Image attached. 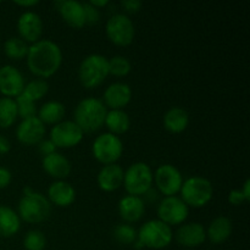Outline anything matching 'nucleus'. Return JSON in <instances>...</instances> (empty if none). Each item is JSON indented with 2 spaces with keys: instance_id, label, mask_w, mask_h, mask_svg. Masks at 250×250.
Listing matches in <instances>:
<instances>
[{
  "instance_id": "39",
  "label": "nucleus",
  "mask_w": 250,
  "mask_h": 250,
  "mask_svg": "<svg viewBox=\"0 0 250 250\" xmlns=\"http://www.w3.org/2000/svg\"><path fill=\"white\" fill-rule=\"evenodd\" d=\"M12 181V175L9 168L0 166V189H5L10 186Z\"/></svg>"
},
{
  "instance_id": "32",
  "label": "nucleus",
  "mask_w": 250,
  "mask_h": 250,
  "mask_svg": "<svg viewBox=\"0 0 250 250\" xmlns=\"http://www.w3.org/2000/svg\"><path fill=\"white\" fill-rule=\"evenodd\" d=\"M132 70V63L126 56L115 55L109 59V75L115 77H126Z\"/></svg>"
},
{
  "instance_id": "3",
  "label": "nucleus",
  "mask_w": 250,
  "mask_h": 250,
  "mask_svg": "<svg viewBox=\"0 0 250 250\" xmlns=\"http://www.w3.org/2000/svg\"><path fill=\"white\" fill-rule=\"evenodd\" d=\"M16 212L20 219L27 224H41L50 216L51 204L44 194L36 192L31 187H24Z\"/></svg>"
},
{
  "instance_id": "43",
  "label": "nucleus",
  "mask_w": 250,
  "mask_h": 250,
  "mask_svg": "<svg viewBox=\"0 0 250 250\" xmlns=\"http://www.w3.org/2000/svg\"><path fill=\"white\" fill-rule=\"evenodd\" d=\"M88 2L92 4L94 7H97L98 10H100L102 7H105L106 5H109V0H92V1H88Z\"/></svg>"
},
{
  "instance_id": "28",
  "label": "nucleus",
  "mask_w": 250,
  "mask_h": 250,
  "mask_svg": "<svg viewBox=\"0 0 250 250\" xmlns=\"http://www.w3.org/2000/svg\"><path fill=\"white\" fill-rule=\"evenodd\" d=\"M17 106L15 99L11 98H0V128L6 129L16 122Z\"/></svg>"
},
{
  "instance_id": "42",
  "label": "nucleus",
  "mask_w": 250,
  "mask_h": 250,
  "mask_svg": "<svg viewBox=\"0 0 250 250\" xmlns=\"http://www.w3.org/2000/svg\"><path fill=\"white\" fill-rule=\"evenodd\" d=\"M15 4L19 5V6L26 7V9H29L32 6H36V5L39 4V1L37 0H26V1H15Z\"/></svg>"
},
{
  "instance_id": "38",
  "label": "nucleus",
  "mask_w": 250,
  "mask_h": 250,
  "mask_svg": "<svg viewBox=\"0 0 250 250\" xmlns=\"http://www.w3.org/2000/svg\"><path fill=\"white\" fill-rule=\"evenodd\" d=\"M227 200H229V203L231 205H233V207H239V205H242L243 203H246V198H244V195L242 194L241 189H233L231 190V192L229 193V197H227Z\"/></svg>"
},
{
  "instance_id": "7",
  "label": "nucleus",
  "mask_w": 250,
  "mask_h": 250,
  "mask_svg": "<svg viewBox=\"0 0 250 250\" xmlns=\"http://www.w3.org/2000/svg\"><path fill=\"white\" fill-rule=\"evenodd\" d=\"M154 172L150 166L143 161L134 163L125 171L124 187L127 194L141 197L153 188Z\"/></svg>"
},
{
  "instance_id": "15",
  "label": "nucleus",
  "mask_w": 250,
  "mask_h": 250,
  "mask_svg": "<svg viewBox=\"0 0 250 250\" xmlns=\"http://www.w3.org/2000/svg\"><path fill=\"white\" fill-rule=\"evenodd\" d=\"M16 138L23 146H37L45 137L46 127L38 116L21 120L16 127Z\"/></svg>"
},
{
  "instance_id": "40",
  "label": "nucleus",
  "mask_w": 250,
  "mask_h": 250,
  "mask_svg": "<svg viewBox=\"0 0 250 250\" xmlns=\"http://www.w3.org/2000/svg\"><path fill=\"white\" fill-rule=\"evenodd\" d=\"M11 150V143L5 136L0 134V155H5Z\"/></svg>"
},
{
  "instance_id": "4",
  "label": "nucleus",
  "mask_w": 250,
  "mask_h": 250,
  "mask_svg": "<svg viewBox=\"0 0 250 250\" xmlns=\"http://www.w3.org/2000/svg\"><path fill=\"white\" fill-rule=\"evenodd\" d=\"M109 76V59L102 54H89L78 67V80L87 89L99 87Z\"/></svg>"
},
{
  "instance_id": "24",
  "label": "nucleus",
  "mask_w": 250,
  "mask_h": 250,
  "mask_svg": "<svg viewBox=\"0 0 250 250\" xmlns=\"http://www.w3.org/2000/svg\"><path fill=\"white\" fill-rule=\"evenodd\" d=\"M207 231V239L212 244L225 243L233 232V224L227 216H217L210 222Z\"/></svg>"
},
{
  "instance_id": "8",
  "label": "nucleus",
  "mask_w": 250,
  "mask_h": 250,
  "mask_svg": "<svg viewBox=\"0 0 250 250\" xmlns=\"http://www.w3.org/2000/svg\"><path fill=\"white\" fill-rule=\"evenodd\" d=\"M92 154L95 160L103 166L116 164L124 154V142L120 137L105 132L94 139L92 144Z\"/></svg>"
},
{
  "instance_id": "16",
  "label": "nucleus",
  "mask_w": 250,
  "mask_h": 250,
  "mask_svg": "<svg viewBox=\"0 0 250 250\" xmlns=\"http://www.w3.org/2000/svg\"><path fill=\"white\" fill-rule=\"evenodd\" d=\"M173 238L185 248H197L207 241V231L199 222H185L173 233Z\"/></svg>"
},
{
  "instance_id": "11",
  "label": "nucleus",
  "mask_w": 250,
  "mask_h": 250,
  "mask_svg": "<svg viewBox=\"0 0 250 250\" xmlns=\"http://www.w3.org/2000/svg\"><path fill=\"white\" fill-rule=\"evenodd\" d=\"M183 181L185 180L181 171L171 164H163L154 172V183L156 189L165 197H173L178 194Z\"/></svg>"
},
{
  "instance_id": "20",
  "label": "nucleus",
  "mask_w": 250,
  "mask_h": 250,
  "mask_svg": "<svg viewBox=\"0 0 250 250\" xmlns=\"http://www.w3.org/2000/svg\"><path fill=\"white\" fill-rule=\"evenodd\" d=\"M48 200L58 208H67L76 200V189L66 180L54 181L48 188Z\"/></svg>"
},
{
  "instance_id": "31",
  "label": "nucleus",
  "mask_w": 250,
  "mask_h": 250,
  "mask_svg": "<svg viewBox=\"0 0 250 250\" xmlns=\"http://www.w3.org/2000/svg\"><path fill=\"white\" fill-rule=\"evenodd\" d=\"M112 237L117 243L122 246H133L137 241V229L129 224H119L112 231Z\"/></svg>"
},
{
  "instance_id": "2",
  "label": "nucleus",
  "mask_w": 250,
  "mask_h": 250,
  "mask_svg": "<svg viewBox=\"0 0 250 250\" xmlns=\"http://www.w3.org/2000/svg\"><path fill=\"white\" fill-rule=\"evenodd\" d=\"M107 109L102 99L89 97L81 100L73 111V121L83 133L98 132L105 124Z\"/></svg>"
},
{
  "instance_id": "30",
  "label": "nucleus",
  "mask_w": 250,
  "mask_h": 250,
  "mask_svg": "<svg viewBox=\"0 0 250 250\" xmlns=\"http://www.w3.org/2000/svg\"><path fill=\"white\" fill-rule=\"evenodd\" d=\"M49 92V83L46 82V80H42V78H34V80L29 81L28 83H26L23 88V92L21 94H23L24 97L31 99L32 102L37 103L38 100L43 99Z\"/></svg>"
},
{
  "instance_id": "33",
  "label": "nucleus",
  "mask_w": 250,
  "mask_h": 250,
  "mask_svg": "<svg viewBox=\"0 0 250 250\" xmlns=\"http://www.w3.org/2000/svg\"><path fill=\"white\" fill-rule=\"evenodd\" d=\"M23 248L26 250H44L46 248V237L39 229H31L23 238Z\"/></svg>"
},
{
  "instance_id": "13",
  "label": "nucleus",
  "mask_w": 250,
  "mask_h": 250,
  "mask_svg": "<svg viewBox=\"0 0 250 250\" xmlns=\"http://www.w3.org/2000/svg\"><path fill=\"white\" fill-rule=\"evenodd\" d=\"M17 32L19 37L27 44H34L41 41L43 34V20L37 12L27 10L20 15L17 20Z\"/></svg>"
},
{
  "instance_id": "14",
  "label": "nucleus",
  "mask_w": 250,
  "mask_h": 250,
  "mask_svg": "<svg viewBox=\"0 0 250 250\" xmlns=\"http://www.w3.org/2000/svg\"><path fill=\"white\" fill-rule=\"evenodd\" d=\"M26 85L21 71L12 65H4L0 67V93L5 98L19 97Z\"/></svg>"
},
{
  "instance_id": "29",
  "label": "nucleus",
  "mask_w": 250,
  "mask_h": 250,
  "mask_svg": "<svg viewBox=\"0 0 250 250\" xmlns=\"http://www.w3.org/2000/svg\"><path fill=\"white\" fill-rule=\"evenodd\" d=\"M29 44L20 37H10L4 43V53L11 60H23L28 54Z\"/></svg>"
},
{
  "instance_id": "17",
  "label": "nucleus",
  "mask_w": 250,
  "mask_h": 250,
  "mask_svg": "<svg viewBox=\"0 0 250 250\" xmlns=\"http://www.w3.org/2000/svg\"><path fill=\"white\" fill-rule=\"evenodd\" d=\"M132 100V88L125 82H114L104 90L103 100L106 109L124 110Z\"/></svg>"
},
{
  "instance_id": "41",
  "label": "nucleus",
  "mask_w": 250,
  "mask_h": 250,
  "mask_svg": "<svg viewBox=\"0 0 250 250\" xmlns=\"http://www.w3.org/2000/svg\"><path fill=\"white\" fill-rule=\"evenodd\" d=\"M241 192H242V194L244 195V198H246L247 202H249L250 200V180L244 181L243 186H242V188H241Z\"/></svg>"
},
{
  "instance_id": "37",
  "label": "nucleus",
  "mask_w": 250,
  "mask_h": 250,
  "mask_svg": "<svg viewBox=\"0 0 250 250\" xmlns=\"http://www.w3.org/2000/svg\"><path fill=\"white\" fill-rule=\"evenodd\" d=\"M37 146H38V151L43 156L50 155V154L55 153L56 149H58L55 146H54V143L50 141V139H43V141L39 142Z\"/></svg>"
},
{
  "instance_id": "6",
  "label": "nucleus",
  "mask_w": 250,
  "mask_h": 250,
  "mask_svg": "<svg viewBox=\"0 0 250 250\" xmlns=\"http://www.w3.org/2000/svg\"><path fill=\"white\" fill-rule=\"evenodd\" d=\"M181 199L188 208H203L209 204L214 195L211 181L202 176H192L183 181L180 190Z\"/></svg>"
},
{
  "instance_id": "22",
  "label": "nucleus",
  "mask_w": 250,
  "mask_h": 250,
  "mask_svg": "<svg viewBox=\"0 0 250 250\" xmlns=\"http://www.w3.org/2000/svg\"><path fill=\"white\" fill-rule=\"evenodd\" d=\"M119 215L125 224L138 222L146 214V204L141 197L136 195H125L119 202Z\"/></svg>"
},
{
  "instance_id": "34",
  "label": "nucleus",
  "mask_w": 250,
  "mask_h": 250,
  "mask_svg": "<svg viewBox=\"0 0 250 250\" xmlns=\"http://www.w3.org/2000/svg\"><path fill=\"white\" fill-rule=\"evenodd\" d=\"M15 103L17 106V115L21 117V120L37 116L38 109H37L36 103L24 97L23 94H20L19 97L15 98Z\"/></svg>"
},
{
  "instance_id": "26",
  "label": "nucleus",
  "mask_w": 250,
  "mask_h": 250,
  "mask_svg": "<svg viewBox=\"0 0 250 250\" xmlns=\"http://www.w3.org/2000/svg\"><path fill=\"white\" fill-rule=\"evenodd\" d=\"M104 126H106L109 133L119 137L129 129L131 117L125 110H107Z\"/></svg>"
},
{
  "instance_id": "19",
  "label": "nucleus",
  "mask_w": 250,
  "mask_h": 250,
  "mask_svg": "<svg viewBox=\"0 0 250 250\" xmlns=\"http://www.w3.org/2000/svg\"><path fill=\"white\" fill-rule=\"evenodd\" d=\"M125 171L119 164H110L104 165L97 176L98 187L103 192L111 193L117 190L124 185Z\"/></svg>"
},
{
  "instance_id": "35",
  "label": "nucleus",
  "mask_w": 250,
  "mask_h": 250,
  "mask_svg": "<svg viewBox=\"0 0 250 250\" xmlns=\"http://www.w3.org/2000/svg\"><path fill=\"white\" fill-rule=\"evenodd\" d=\"M83 9H84L85 24H97L100 21V10L93 6L89 2H83Z\"/></svg>"
},
{
  "instance_id": "1",
  "label": "nucleus",
  "mask_w": 250,
  "mask_h": 250,
  "mask_svg": "<svg viewBox=\"0 0 250 250\" xmlns=\"http://www.w3.org/2000/svg\"><path fill=\"white\" fill-rule=\"evenodd\" d=\"M26 61L28 70L36 77L46 80L60 70L62 65V50L55 42L41 39L29 45Z\"/></svg>"
},
{
  "instance_id": "10",
  "label": "nucleus",
  "mask_w": 250,
  "mask_h": 250,
  "mask_svg": "<svg viewBox=\"0 0 250 250\" xmlns=\"http://www.w3.org/2000/svg\"><path fill=\"white\" fill-rule=\"evenodd\" d=\"M156 212H158V220L163 221L164 224L168 225L170 227L180 226L188 219L189 208L180 197L173 195V197H164Z\"/></svg>"
},
{
  "instance_id": "5",
  "label": "nucleus",
  "mask_w": 250,
  "mask_h": 250,
  "mask_svg": "<svg viewBox=\"0 0 250 250\" xmlns=\"http://www.w3.org/2000/svg\"><path fill=\"white\" fill-rule=\"evenodd\" d=\"M173 239L172 227L158 219L144 222L137 231V241L143 248L160 250L167 248Z\"/></svg>"
},
{
  "instance_id": "21",
  "label": "nucleus",
  "mask_w": 250,
  "mask_h": 250,
  "mask_svg": "<svg viewBox=\"0 0 250 250\" xmlns=\"http://www.w3.org/2000/svg\"><path fill=\"white\" fill-rule=\"evenodd\" d=\"M42 166H43V170L55 181L66 180L72 171V165H71L70 160L59 151L43 156Z\"/></svg>"
},
{
  "instance_id": "23",
  "label": "nucleus",
  "mask_w": 250,
  "mask_h": 250,
  "mask_svg": "<svg viewBox=\"0 0 250 250\" xmlns=\"http://www.w3.org/2000/svg\"><path fill=\"white\" fill-rule=\"evenodd\" d=\"M163 125L170 133H182L189 126V114L181 106H173L165 112L163 117Z\"/></svg>"
},
{
  "instance_id": "12",
  "label": "nucleus",
  "mask_w": 250,
  "mask_h": 250,
  "mask_svg": "<svg viewBox=\"0 0 250 250\" xmlns=\"http://www.w3.org/2000/svg\"><path fill=\"white\" fill-rule=\"evenodd\" d=\"M83 137L84 133L75 121L65 120L51 127L49 139L56 148L70 149L77 146L82 142Z\"/></svg>"
},
{
  "instance_id": "9",
  "label": "nucleus",
  "mask_w": 250,
  "mask_h": 250,
  "mask_svg": "<svg viewBox=\"0 0 250 250\" xmlns=\"http://www.w3.org/2000/svg\"><path fill=\"white\" fill-rule=\"evenodd\" d=\"M105 33L107 39L116 46H128L133 43L136 28L128 15L115 14L107 20Z\"/></svg>"
},
{
  "instance_id": "27",
  "label": "nucleus",
  "mask_w": 250,
  "mask_h": 250,
  "mask_svg": "<svg viewBox=\"0 0 250 250\" xmlns=\"http://www.w3.org/2000/svg\"><path fill=\"white\" fill-rule=\"evenodd\" d=\"M65 114L66 107L62 103L56 102V100H49L39 107L37 116L44 125H53L54 126L59 122L63 121Z\"/></svg>"
},
{
  "instance_id": "18",
  "label": "nucleus",
  "mask_w": 250,
  "mask_h": 250,
  "mask_svg": "<svg viewBox=\"0 0 250 250\" xmlns=\"http://www.w3.org/2000/svg\"><path fill=\"white\" fill-rule=\"evenodd\" d=\"M55 7L60 14L61 19L67 26L75 29H80L85 26V16L83 2L76 0H60L56 1Z\"/></svg>"
},
{
  "instance_id": "36",
  "label": "nucleus",
  "mask_w": 250,
  "mask_h": 250,
  "mask_svg": "<svg viewBox=\"0 0 250 250\" xmlns=\"http://www.w3.org/2000/svg\"><path fill=\"white\" fill-rule=\"evenodd\" d=\"M143 4L139 0H122L121 7L127 14H137L142 9Z\"/></svg>"
},
{
  "instance_id": "25",
  "label": "nucleus",
  "mask_w": 250,
  "mask_h": 250,
  "mask_svg": "<svg viewBox=\"0 0 250 250\" xmlns=\"http://www.w3.org/2000/svg\"><path fill=\"white\" fill-rule=\"evenodd\" d=\"M21 229V219L12 208L0 205V237L11 238L19 233Z\"/></svg>"
}]
</instances>
